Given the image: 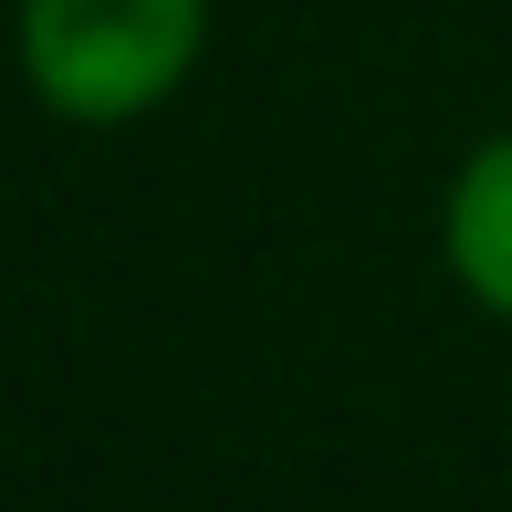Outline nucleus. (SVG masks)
I'll return each instance as SVG.
<instances>
[{"label": "nucleus", "instance_id": "nucleus-1", "mask_svg": "<svg viewBox=\"0 0 512 512\" xmlns=\"http://www.w3.org/2000/svg\"><path fill=\"white\" fill-rule=\"evenodd\" d=\"M11 53L42 115L63 126H147L209 53V0H21Z\"/></svg>", "mask_w": 512, "mask_h": 512}, {"label": "nucleus", "instance_id": "nucleus-2", "mask_svg": "<svg viewBox=\"0 0 512 512\" xmlns=\"http://www.w3.org/2000/svg\"><path fill=\"white\" fill-rule=\"evenodd\" d=\"M439 262H450L460 304L512 324V126L481 136L450 168V189H439Z\"/></svg>", "mask_w": 512, "mask_h": 512}]
</instances>
